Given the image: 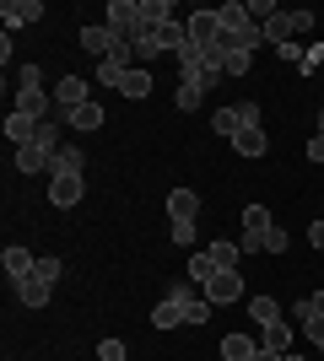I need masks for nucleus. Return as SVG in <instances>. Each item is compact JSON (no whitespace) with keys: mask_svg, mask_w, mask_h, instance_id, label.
Masks as SVG:
<instances>
[{"mask_svg":"<svg viewBox=\"0 0 324 361\" xmlns=\"http://www.w3.org/2000/svg\"><path fill=\"white\" fill-rule=\"evenodd\" d=\"M184 27H189V44H195V49L222 44V11H216V6H200V11H189V16H184Z\"/></svg>","mask_w":324,"mask_h":361,"instance_id":"nucleus-1","label":"nucleus"},{"mask_svg":"<svg viewBox=\"0 0 324 361\" xmlns=\"http://www.w3.org/2000/svg\"><path fill=\"white\" fill-rule=\"evenodd\" d=\"M103 27L114 32V38H136L140 32V0H108Z\"/></svg>","mask_w":324,"mask_h":361,"instance_id":"nucleus-2","label":"nucleus"},{"mask_svg":"<svg viewBox=\"0 0 324 361\" xmlns=\"http://www.w3.org/2000/svg\"><path fill=\"white\" fill-rule=\"evenodd\" d=\"M200 291H205V302H211V307H227V302H244V297H248V291H244V275H238V270H216Z\"/></svg>","mask_w":324,"mask_h":361,"instance_id":"nucleus-3","label":"nucleus"},{"mask_svg":"<svg viewBox=\"0 0 324 361\" xmlns=\"http://www.w3.org/2000/svg\"><path fill=\"white\" fill-rule=\"evenodd\" d=\"M81 103H92V87H87L81 75H60V81H54V114H60V119H71Z\"/></svg>","mask_w":324,"mask_h":361,"instance_id":"nucleus-4","label":"nucleus"},{"mask_svg":"<svg viewBox=\"0 0 324 361\" xmlns=\"http://www.w3.org/2000/svg\"><path fill=\"white\" fill-rule=\"evenodd\" d=\"M81 195H87L81 173H54V178H49V205H54V211H76Z\"/></svg>","mask_w":324,"mask_h":361,"instance_id":"nucleus-5","label":"nucleus"},{"mask_svg":"<svg viewBox=\"0 0 324 361\" xmlns=\"http://www.w3.org/2000/svg\"><path fill=\"white\" fill-rule=\"evenodd\" d=\"M11 286H16V302H22V307H44V302L54 297V281H44L38 270L22 275V281H11Z\"/></svg>","mask_w":324,"mask_h":361,"instance_id":"nucleus-6","label":"nucleus"},{"mask_svg":"<svg viewBox=\"0 0 324 361\" xmlns=\"http://www.w3.org/2000/svg\"><path fill=\"white\" fill-rule=\"evenodd\" d=\"M124 38H114V32L103 27V22H92V27H81V49L87 54H97V60H114V49H119Z\"/></svg>","mask_w":324,"mask_h":361,"instance_id":"nucleus-7","label":"nucleus"},{"mask_svg":"<svg viewBox=\"0 0 324 361\" xmlns=\"http://www.w3.org/2000/svg\"><path fill=\"white\" fill-rule=\"evenodd\" d=\"M168 221H200V195L195 189H168Z\"/></svg>","mask_w":324,"mask_h":361,"instance_id":"nucleus-8","label":"nucleus"},{"mask_svg":"<svg viewBox=\"0 0 324 361\" xmlns=\"http://www.w3.org/2000/svg\"><path fill=\"white\" fill-rule=\"evenodd\" d=\"M292 318H297V329H303V340H308L313 350H324V318L313 313V302H308V297L292 307Z\"/></svg>","mask_w":324,"mask_h":361,"instance_id":"nucleus-9","label":"nucleus"},{"mask_svg":"<svg viewBox=\"0 0 324 361\" xmlns=\"http://www.w3.org/2000/svg\"><path fill=\"white\" fill-rule=\"evenodd\" d=\"M16 173H22V178H32V173H54V151H49V146H22V151H16Z\"/></svg>","mask_w":324,"mask_h":361,"instance_id":"nucleus-10","label":"nucleus"},{"mask_svg":"<svg viewBox=\"0 0 324 361\" xmlns=\"http://www.w3.org/2000/svg\"><path fill=\"white\" fill-rule=\"evenodd\" d=\"M0 16H6V32H11V27H32V22L44 16V6H38V0H6Z\"/></svg>","mask_w":324,"mask_h":361,"instance_id":"nucleus-11","label":"nucleus"},{"mask_svg":"<svg viewBox=\"0 0 324 361\" xmlns=\"http://www.w3.org/2000/svg\"><path fill=\"white\" fill-rule=\"evenodd\" d=\"M49 108H54V97H49L44 87H22V92H16V114H28V119H49Z\"/></svg>","mask_w":324,"mask_h":361,"instance_id":"nucleus-12","label":"nucleus"},{"mask_svg":"<svg viewBox=\"0 0 324 361\" xmlns=\"http://www.w3.org/2000/svg\"><path fill=\"white\" fill-rule=\"evenodd\" d=\"M6 140H11L16 151L32 146V140H38V119H28V114H16V108H11V114H6Z\"/></svg>","mask_w":324,"mask_h":361,"instance_id":"nucleus-13","label":"nucleus"},{"mask_svg":"<svg viewBox=\"0 0 324 361\" xmlns=\"http://www.w3.org/2000/svg\"><path fill=\"white\" fill-rule=\"evenodd\" d=\"M205 97H211V87H205L200 75H179V97H173V103L184 108V114H195V108H200Z\"/></svg>","mask_w":324,"mask_h":361,"instance_id":"nucleus-14","label":"nucleus"},{"mask_svg":"<svg viewBox=\"0 0 324 361\" xmlns=\"http://www.w3.org/2000/svg\"><path fill=\"white\" fill-rule=\"evenodd\" d=\"M65 124H71V130H81V135H92V130H103V124H108V108H103V103H81Z\"/></svg>","mask_w":324,"mask_h":361,"instance_id":"nucleus-15","label":"nucleus"},{"mask_svg":"<svg viewBox=\"0 0 324 361\" xmlns=\"http://www.w3.org/2000/svg\"><path fill=\"white\" fill-rule=\"evenodd\" d=\"M254 356H260V340H254V334L232 329L227 340H222V361H254Z\"/></svg>","mask_w":324,"mask_h":361,"instance_id":"nucleus-16","label":"nucleus"},{"mask_svg":"<svg viewBox=\"0 0 324 361\" xmlns=\"http://www.w3.org/2000/svg\"><path fill=\"white\" fill-rule=\"evenodd\" d=\"M260 345H265V350H276V356H287V350H292V324H287V318L265 324V329H260Z\"/></svg>","mask_w":324,"mask_h":361,"instance_id":"nucleus-17","label":"nucleus"},{"mask_svg":"<svg viewBox=\"0 0 324 361\" xmlns=\"http://www.w3.org/2000/svg\"><path fill=\"white\" fill-rule=\"evenodd\" d=\"M0 264H6V275H11V281H22V275H32V270H38V259H32L28 248H22V243H11V248L0 254Z\"/></svg>","mask_w":324,"mask_h":361,"instance_id":"nucleus-18","label":"nucleus"},{"mask_svg":"<svg viewBox=\"0 0 324 361\" xmlns=\"http://www.w3.org/2000/svg\"><path fill=\"white\" fill-rule=\"evenodd\" d=\"M211 275H216V259H211V248H195V254H189V264H184V281L205 286Z\"/></svg>","mask_w":324,"mask_h":361,"instance_id":"nucleus-19","label":"nucleus"},{"mask_svg":"<svg viewBox=\"0 0 324 361\" xmlns=\"http://www.w3.org/2000/svg\"><path fill=\"white\" fill-rule=\"evenodd\" d=\"M211 130H216V135H222V140H227V146H232V135H238V130H244V119H238V108H216V114H211Z\"/></svg>","mask_w":324,"mask_h":361,"instance_id":"nucleus-20","label":"nucleus"},{"mask_svg":"<svg viewBox=\"0 0 324 361\" xmlns=\"http://www.w3.org/2000/svg\"><path fill=\"white\" fill-rule=\"evenodd\" d=\"M211 259H216V270H238V264H244V248L227 243V238H216L211 243Z\"/></svg>","mask_w":324,"mask_h":361,"instance_id":"nucleus-21","label":"nucleus"},{"mask_svg":"<svg viewBox=\"0 0 324 361\" xmlns=\"http://www.w3.org/2000/svg\"><path fill=\"white\" fill-rule=\"evenodd\" d=\"M152 324H157V329H179V324H184V307H179L173 297H162L152 307Z\"/></svg>","mask_w":324,"mask_h":361,"instance_id":"nucleus-22","label":"nucleus"},{"mask_svg":"<svg viewBox=\"0 0 324 361\" xmlns=\"http://www.w3.org/2000/svg\"><path fill=\"white\" fill-rule=\"evenodd\" d=\"M124 97H136V103H140V97H152V71H146V65H136V71H130V75H124Z\"/></svg>","mask_w":324,"mask_h":361,"instance_id":"nucleus-23","label":"nucleus"},{"mask_svg":"<svg viewBox=\"0 0 324 361\" xmlns=\"http://www.w3.org/2000/svg\"><path fill=\"white\" fill-rule=\"evenodd\" d=\"M248 318L265 329V324H276V318H281V302L276 297H248Z\"/></svg>","mask_w":324,"mask_h":361,"instance_id":"nucleus-24","label":"nucleus"},{"mask_svg":"<svg viewBox=\"0 0 324 361\" xmlns=\"http://www.w3.org/2000/svg\"><path fill=\"white\" fill-rule=\"evenodd\" d=\"M232 151H238V157H260L265 151V130L260 124H254V130H238V135H232Z\"/></svg>","mask_w":324,"mask_h":361,"instance_id":"nucleus-25","label":"nucleus"},{"mask_svg":"<svg viewBox=\"0 0 324 361\" xmlns=\"http://www.w3.org/2000/svg\"><path fill=\"white\" fill-rule=\"evenodd\" d=\"M81 167H87V151L81 146H60L54 151V173H81Z\"/></svg>","mask_w":324,"mask_h":361,"instance_id":"nucleus-26","label":"nucleus"},{"mask_svg":"<svg viewBox=\"0 0 324 361\" xmlns=\"http://www.w3.org/2000/svg\"><path fill=\"white\" fill-rule=\"evenodd\" d=\"M270 211H265V205H244V232H254V238H265V232H270Z\"/></svg>","mask_w":324,"mask_h":361,"instance_id":"nucleus-27","label":"nucleus"},{"mask_svg":"<svg viewBox=\"0 0 324 361\" xmlns=\"http://www.w3.org/2000/svg\"><path fill=\"white\" fill-rule=\"evenodd\" d=\"M124 75L130 71H124L119 60H97V87H124Z\"/></svg>","mask_w":324,"mask_h":361,"instance_id":"nucleus-28","label":"nucleus"},{"mask_svg":"<svg viewBox=\"0 0 324 361\" xmlns=\"http://www.w3.org/2000/svg\"><path fill=\"white\" fill-rule=\"evenodd\" d=\"M140 22H173L168 0H140Z\"/></svg>","mask_w":324,"mask_h":361,"instance_id":"nucleus-29","label":"nucleus"},{"mask_svg":"<svg viewBox=\"0 0 324 361\" xmlns=\"http://www.w3.org/2000/svg\"><path fill=\"white\" fill-rule=\"evenodd\" d=\"M216 11H222V27H244V22H248L244 0H227V6H216Z\"/></svg>","mask_w":324,"mask_h":361,"instance_id":"nucleus-30","label":"nucleus"},{"mask_svg":"<svg viewBox=\"0 0 324 361\" xmlns=\"http://www.w3.org/2000/svg\"><path fill=\"white\" fill-rule=\"evenodd\" d=\"M168 238L179 243V248H195V238H200V226H195V221H179V226H168Z\"/></svg>","mask_w":324,"mask_h":361,"instance_id":"nucleus-31","label":"nucleus"},{"mask_svg":"<svg viewBox=\"0 0 324 361\" xmlns=\"http://www.w3.org/2000/svg\"><path fill=\"white\" fill-rule=\"evenodd\" d=\"M319 65H324V44H319V38H313V44L303 49V65H297V71H303V75H313V71H319Z\"/></svg>","mask_w":324,"mask_h":361,"instance_id":"nucleus-32","label":"nucleus"},{"mask_svg":"<svg viewBox=\"0 0 324 361\" xmlns=\"http://www.w3.org/2000/svg\"><path fill=\"white\" fill-rule=\"evenodd\" d=\"M238 108V119H244V130H254V124H260V103H254V97H244V103H232Z\"/></svg>","mask_w":324,"mask_h":361,"instance_id":"nucleus-33","label":"nucleus"},{"mask_svg":"<svg viewBox=\"0 0 324 361\" xmlns=\"http://www.w3.org/2000/svg\"><path fill=\"white\" fill-rule=\"evenodd\" d=\"M248 65H254V54H227V65H222V75H248Z\"/></svg>","mask_w":324,"mask_h":361,"instance_id":"nucleus-34","label":"nucleus"},{"mask_svg":"<svg viewBox=\"0 0 324 361\" xmlns=\"http://www.w3.org/2000/svg\"><path fill=\"white\" fill-rule=\"evenodd\" d=\"M124 356H130L124 340H103V345H97V361H124Z\"/></svg>","mask_w":324,"mask_h":361,"instance_id":"nucleus-35","label":"nucleus"},{"mask_svg":"<svg viewBox=\"0 0 324 361\" xmlns=\"http://www.w3.org/2000/svg\"><path fill=\"white\" fill-rule=\"evenodd\" d=\"M265 254H287V232H281V226L265 232Z\"/></svg>","mask_w":324,"mask_h":361,"instance_id":"nucleus-36","label":"nucleus"},{"mask_svg":"<svg viewBox=\"0 0 324 361\" xmlns=\"http://www.w3.org/2000/svg\"><path fill=\"white\" fill-rule=\"evenodd\" d=\"M22 87H44V71H38V65H22Z\"/></svg>","mask_w":324,"mask_h":361,"instance_id":"nucleus-37","label":"nucleus"},{"mask_svg":"<svg viewBox=\"0 0 324 361\" xmlns=\"http://www.w3.org/2000/svg\"><path fill=\"white\" fill-rule=\"evenodd\" d=\"M38 275H44V281H60V259H38Z\"/></svg>","mask_w":324,"mask_h":361,"instance_id":"nucleus-38","label":"nucleus"},{"mask_svg":"<svg viewBox=\"0 0 324 361\" xmlns=\"http://www.w3.org/2000/svg\"><path fill=\"white\" fill-rule=\"evenodd\" d=\"M308 162H313V167H324V135H313V140H308Z\"/></svg>","mask_w":324,"mask_h":361,"instance_id":"nucleus-39","label":"nucleus"},{"mask_svg":"<svg viewBox=\"0 0 324 361\" xmlns=\"http://www.w3.org/2000/svg\"><path fill=\"white\" fill-rule=\"evenodd\" d=\"M308 243H313V248L324 254V221H313V226H308Z\"/></svg>","mask_w":324,"mask_h":361,"instance_id":"nucleus-40","label":"nucleus"},{"mask_svg":"<svg viewBox=\"0 0 324 361\" xmlns=\"http://www.w3.org/2000/svg\"><path fill=\"white\" fill-rule=\"evenodd\" d=\"M308 302H313V313H319V318H324V291H313V297H308Z\"/></svg>","mask_w":324,"mask_h":361,"instance_id":"nucleus-41","label":"nucleus"},{"mask_svg":"<svg viewBox=\"0 0 324 361\" xmlns=\"http://www.w3.org/2000/svg\"><path fill=\"white\" fill-rule=\"evenodd\" d=\"M281 361H313V356H303V350H287V356H281Z\"/></svg>","mask_w":324,"mask_h":361,"instance_id":"nucleus-42","label":"nucleus"},{"mask_svg":"<svg viewBox=\"0 0 324 361\" xmlns=\"http://www.w3.org/2000/svg\"><path fill=\"white\" fill-rule=\"evenodd\" d=\"M254 361H281V356H276V350H265V345H260V356H254Z\"/></svg>","mask_w":324,"mask_h":361,"instance_id":"nucleus-43","label":"nucleus"},{"mask_svg":"<svg viewBox=\"0 0 324 361\" xmlns=\"http://www.w3.org/2000/svg\"><path fill=\"white\" fill-rule=\"evenodd\" d=\"M319 135H324V108H319Z\"/></svg>","mask_w":324,"mask_h":361,"instance_id":"nucleus-44","label":"nucleus"}]
</instances>
